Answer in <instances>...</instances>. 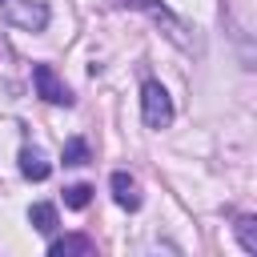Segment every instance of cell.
<instances>
[{
  "label": "cell",
  "mask_w": 257,
  "mask_h": 257,
  "mask_svg": "<svg viewBox=\"0 0 257 257\" xmlns=\"http://www.w3.org/2000/svg\"><path fill=\"white\" fill-rule=\"evenodd\" d=\"M141 108H145V124H149V128H169V120H173V100H169V92L161 88V80H145V88H141Z\"/></svg>",
  "instance_id": "cell-1"
},
{
  "label": "cell",
  "mask_w": 257,
  "mask_h": 257,
  "mask_svg": "<svg viewBox=\"0 0 257 257\" xmlns=\"http://www.w3.org/2000/svg\"><path fill=\"white\" fill-rule=\"evenodd\" d=\"M32 84H36V92L48 100V104H72V92L60 84V76L52 72V64H32Z\"/></svg>",
  "instance_id": "cell-2"
},
{
  "label": "cell",
  "mask_w": 257,
  "mask_h": 257,
  "mask_svg": "<svg viewBox=\"0 0 257 257\" xmlns=\"http://www.w3.org/2000/svg\"><path fill=\"white\" fill-rule=\"evenodd\" d=\"M8 4V20L16 28H28V32H40L48 24V8L44 4H32V0H4Z\"/></svg>",
  "instance_id": "cell-3"
},
{
  "label": "cell",
  "mask_w": 257,
  "mask_h": 257,
  "mask_svg": "<svg viewBox=\"0 0 257 257\" xmlns=\"http://www.w3.org/2000/svg\"><path fill=\"white\" fill-rule=\"evenodd\" d=\"M108 185H112V201L120 205V209H141V193H137V181L128 177V173H112L108 177Z\"/></svg>",
  "instance_id": "cell-4"
},
{
  "label": "cell",
  "mask_w": 257,
  "mask_h": 257,
  "mask_svg": "<svg viewBox=\"0 0 257 257\" xmlns=\"http://www.w3.org/2000/svg\"><path fill=\"white\" fill-rule=\"evenodd\" d=\"M96 245H92V237H84V233H68V237H56L52 245H48V253L52 257H88Z\"/></svg>",
  "instance_id": "cell-5"
},
{
  "label": "cell",
  "mask_w": 257,
  "mask_h": 257,
  "mask_svg": "<svg viewBox=\"0 0 257 257\" xmlns=\"http://www.w3.org/2000/svg\"><path fill=\"white\" fill-rule=\"evenodd\" d=\"M20 173H24L28 181H48L52 165H48V157H44L40 149H20Z\"/></svg>",
  "instance_id": "cell-6"
},
{
  "label": "cell",
  "mask_w": 257,
  "mask_h": 257,
  "mask_svg": "<svg viewBox=\"0 0 257 257\" xmlns=\"http://www.w3.org/2000/svg\"><path fill=\"white\" fill-rule=\"evenodd\" d=\"M28 225H32L36 233H56V205L36 201V205L28 209Z\"/></svg>",
  "instance_id": "cell-7"
},
{
  "label": "cell",
  "mask_w": 257,
  "mask_h": 257,
  "mask_svg": "<svg viewBox=\"0 0 257 257\" xmlns=\"http://www.w3.org/2000/svg\"><path fill=\"white\" fill-rule=\"evenodd\" d=\"M233 229H237V241H241V249H245V253H257V217H241Z\"/></svg>",
  "instance_id": "cell-8"
},
{
  "label": "cell",
  "mask_w": 257,
  "mask_h": 257,
  "mask_svg": "<svg viewBox=\"0 0 257 257\" xmlns=\"http://www.w3.org/2000/svg\"><path fill=\"white\" fill-rule=\"evenodd\" d=\"M64 165H88V141L84 137H68L64 141Z\"/></svg>",
  "instance_id": "cell-9"
},
{
  "label": "cell",
  "mask_w": 257,
  "mask_h": 257,
  "mask_svg": "<svg viewBox=\"0 0 257 257\" xmlns=\"http://www.w3.org/2000/svg\"><path fill=\"white\" fill-rule=\"evenodd\" d=\"M88 201H92V185H68L64 189V205L68 209H84Z\"/></svg>",
  "instance_id": "cell-10"
},
{
  "label": "cell",
  "mask_w": 257,
  "mask_h": 257,
  "mask_svg": "<svg viewBox=\"0 0 257 257\" xmlns=\"http://www.w3.org/2000/svg\"><path fill=\"white\" fill-rule=\"evenodd\" d=\"M0 4H4V0H0Z\"/></svg>",
  "instance_id": "cell-11"
}]
</instances>
